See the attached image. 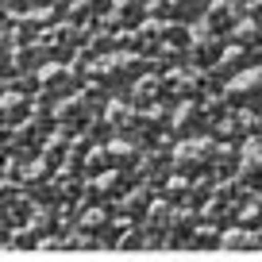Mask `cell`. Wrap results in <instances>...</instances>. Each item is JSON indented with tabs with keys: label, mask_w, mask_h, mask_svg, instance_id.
<instances>
[{
	"label": "cell",
	"mask_w": 262,
	"mask_h": 262,
	"mask_svg": "<svg viewBox=\"0 0 262 262\" xmlns=\"http://www.w3.org/2000/svg\"><path fill=\"white\" fill-rule=\"evenodd\" d=\"M12 8H27V4H31V0H8Z\"/></svg>",
	"instance_id": "obj_7"
},
{
	"label": "cell",
	"mask_w": 262,
	"mask_h": 262,
	"mask_svg": "<svg viewBox=\"0 0 262 262\" xmlns=\"http://www.w3.org/2000/svg\"><path fill=\"white\" fill-rule=\"evenodd\" d=\"M143 8H147V0H112L108 4V19L120 24V27L143 24Z\"/></svg>",
	"instance_id": "obj_2"
},
{
	"label": "cell",
	"mask_w": 262,
	"mask_h": 262,
	"mask_svg": "<svg viewBox=\"0 0 262 262\" xmlns=\"http://www.w3.org/2000/svg\"><path fill=\"white\" fill-rule=\"evenodd\" d=\"M108 4H112V0H77V12L97 16V12H108Z\"/></svg>",
	"instance_id": "obj_6"
},
{
	"label": "cell",
	"mask_w": 262,
	"mask_h": 262,
	"mask_svg": "<svg viewBox=\"0 0 262 262\" xmlns=\"http://www.w3.org/2000/svg\"><path fill=\"white\" fill-rule=\"evenodd\" d=\"M231 97L247 108H262V66H247L231 81Z\"/></svg>",
	"instance_id": "obj_1"
},
{
	"label": "cell",
	"mask_w": 262,
	"mask_h": 262,
	"mask_svg": "<svg viewBox=\"0 0 262 262\" xmlns=\"http://www.w3.org/2000/svg\"><path fill=\"white\" fill-rule=\"evenodd\" d=\"M208 4H212V0H166L170 16L181 19V24H196V19L208 12Z\"/></svg>",
	"instance_id": "obj_4"
},
{
	"label": "cell",
	"mask_w": 262,
	"mask_h": 262,
	"mask_svg": "<svg viewBox=\"0 0 262 262\" xmlns=\"http://www.w3.org/2000/svg\"><path fill=\"white\" fill-rule=\"evenodd\" d=\"M239 178H243L247 185H258V189H262V143H254V147H247V150H243Z\"/></svg>",
	"instance_id": "obj_3"
},
{
	"label": "cell",
	"mask_w": 262,
	"mask_h": 262,
	"mask_svg": "<svg viewBox=\"0 0 262 262\" xmlns=\"http://www.w3.org/2000/svg\"><path fill=\"white\" fill-rule=\"evenodd\" d=\"M8 62H12V31L0 16V70H8Z\"/></svg>",
	"instance_id": "obj_5"
}]
</instances>
